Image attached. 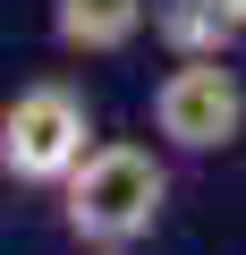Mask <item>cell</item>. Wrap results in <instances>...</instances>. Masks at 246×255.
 I'll list each match as a JSON object with an SVG mask.
<instances>
[{"instance_id": "5b68a950", "label": "cell", "mask_w": 246, "mask_h": 255, "mask_svg": "<svg viewBox=\"0 0 246 255\" xmlns=\"http://www.w3.org/2000/svg\"><path fill=\"white\" fill-rule=\"evenodd\" d=\"M153 34L170 43V60H221L238 17L229 0H153Z\"/></svg>"}, {"instance_id": "6da1fadb", "label": "cell", "mask_w": 246, "mask_h": 255, "mask_svg": "<svg viewBox=\"0 0 246 255\" xmlns=\"http://www.w3.org/2000/svg\"><path fill=\"white\" fill-rule=\"evenodd\" d=\"M170 204V170L145 145H93L68 179H60V221L85 247H136Z\"/></svg>"}, {"instance_id": "277c9868", "label": "cell", "mask_w": 246, "mask_h": 255, "mask_svg": "<svg viewBox=\"0 0 246 255\" xmlns=\"http://www.w3.org/2000/svg\"><path fill=\"white\" fill-rule=\"evenodd\" d=\"M145 26H153V0H51V43L85 51V60L128 51Z\"/></svg>"}, {"instance_id": "52a82bcc", "label": "cell", "mask_w": 246, "mask_h": 255, "mask_svg": "<svg viewBox=\"0 0 246 255\" xmlns=\"http://www.w3.org/2000/svg\"><path fill=\"white\" fill-rule=\"evenodd\" d=\"M102 255H119V247H102Z\"/></svg>"}, {"instance_id": "8992f818", "label": "cell", "mask_w": 246, "mask_h": 255, "mask_svg": "<svg viewBox=\"0 0 246 255\" xmlns=\"http://www.w3.org/2000/svg\"><path fill=\"white\" fill-rule=\"evenodd\" d=\"M229 17H238V34H246V0H229Z\"/></svg>"}, {"instance_id": "7a4b0ae2", "label": "cell", "mask_w": 246, "mask_h": 255, "mask_svg": "<svg viewBox=\"0 0 246 255\" xmlns=\"http://www.w3.org/2000/svg\"><path fill=\"white\" fill-rule=\"evenodd\" d=\"M93 153V111L77 85L60 77H34L0 102V179L17 187H60L77 162Z\"/></svg>"}, {"instance_id": "3957f363", "label": "cell", "mask_w": 246, "mask_h": 255, "mask_svg": "<svg viewBox=\"0 0 246 255\" xmlns=\"http://www.w3.org/2000/svg\"><path fill=\"white\" fill-rule=\"evenodd\" d=\"M246 128V85L229 60H178L162 85H153V136L178 145V153H221L238 145Z\"/></svg>"}]
</instances>
